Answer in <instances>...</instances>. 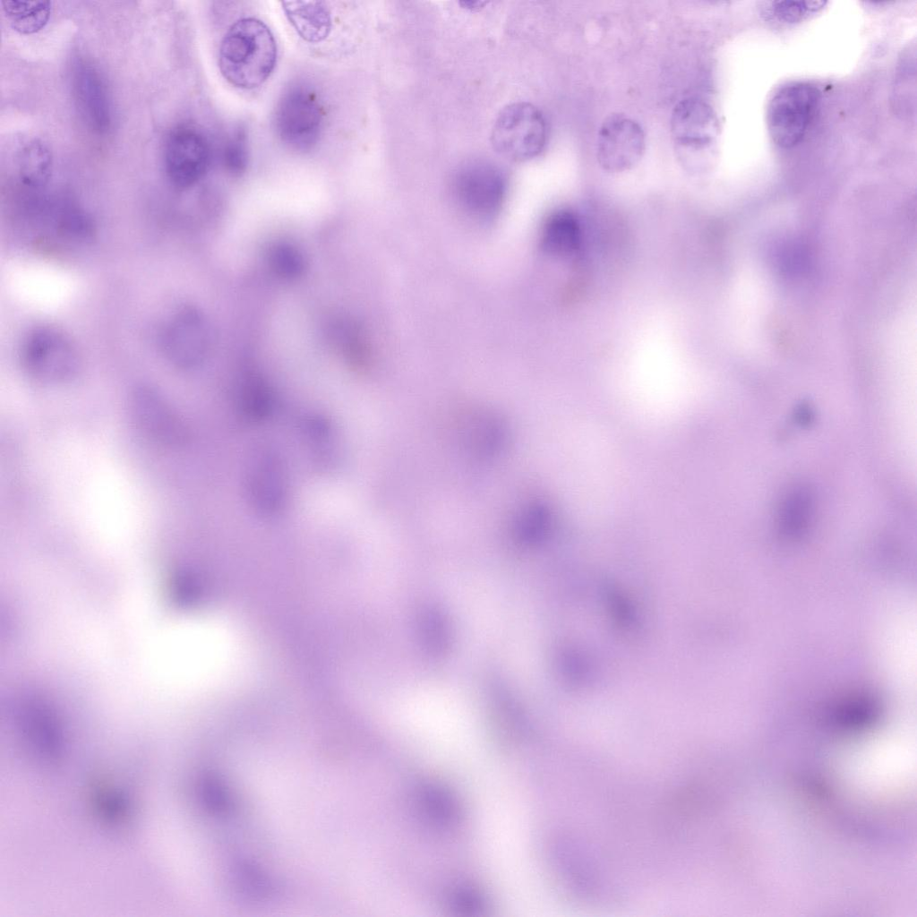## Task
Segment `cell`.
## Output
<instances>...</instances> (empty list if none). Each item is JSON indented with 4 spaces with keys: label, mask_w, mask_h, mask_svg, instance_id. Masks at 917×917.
I'll return each mask as SVG.
<instances>
[{
    "label": "cell",
    "mask_w": 917,
    "mask_h": 917,
    "mask_svg": "<svg viewBox=\"0 0 917 917\" xmlns=\"http://www.w3.org/2000/svg\"><path fill=\"white\" fill-rule=\"evenodd\" d=\"M277 46L268 26L255 18H243L230 26L219 47V67L233 86L251 90L271 74Z\"/></svg>",
    "instance_id": "cell-1"
},
{
    "label": "cell",
    "mask_w": 917,
    "mask_h": 917,
    "mask_svg": "<svg viewBox=\"0 0 917 917\" xmlns=\"http://www.w3.org/2000/svg\"><path fill=\"white\" fill-rule=\"evenodd\" d=\"M288 480L287 465L274 448L261 444L250 451L244 471V491L256 514L271 518L281 513L287 502Z\"/></svg>",
    "instance_id": "cell-2"
},
{
    "label": "cell",
    "mask_w": 917,
    "mask_h": 917,
    "mask_svg": "<svg viewBox=\"0 0 917 917\" xmlns=\"http://www.w3.org/2000/svg\"><path fill=\"white\" fill-rule=\"evenodd\" d=\"M547 141V124L543 113L527 102L503 107L493 124L491 142L501 157L524 161L539 155Z\"/></svg>",
    "instance_id": "cell-3"
},
{
    "label": "cell",
    "mask_w": 917,
    "mask_h": 917,
    "mask_svg": "<svg viewBox=\"0 0 917 917\" xmlns=\"http://www.w3.org/2000/svg\"><path fill=\"white\" fill-rule=\"evenodd\" d=\"M820 101L818 89L808 82L780 88L767 106V124L774 142L781 148L797 145L806 134Z\"/></svg>",
    "instance_id": "cell-4"
},
{
    "label": "cell",
    "mask_w": 917,
    "mask_h": 917,
    "mask_svg": "<svg viewBox=\"0 0 917 917\" xmlns=\"http://www.w3.org/2000/svg\"><path fill=\"white\" fill-rule=\"evenodd\" d=\"M451 190L465 211L478 219H491L503 204L507 181L499 167L475 159L458 167L451 181Z\"/></svg>",
    "instance_id": "cell-5"
},
{
    "label": "cell",
    "mask_w": 917,
    "mask_h": 917,
    "mask_svg": "<svg viewBox=\"0 0 917 917\" xmlns=\"http://www.w3.org/2000/svg\"><path fill=\"white\" fill-rule=\"evenodd\" d=\"M719 124L714 109L698 99H686L673 108L671 133L677 156L685 168H699L704 154L718 136Z\"/></svg>",
    "instance_id": "cell-6"
},
{
    "label": "cell",
    "mask_w": 917,
    "mask_h": 917,
    "mask_svg": "<svg viewBox=\"0 0 917 917\" xmlns=\"http://www.w3.org/2000/svg\"><path fill=\"white\" fill-rule=\"evenodd\" d=\"M322 111L315 94L304 85L290 87L276 109L275 128L281 141L292 150H312L321 135Z\"/></svg>",
    "instance_id": "cell-7"
},
{
    "label": "cell",
    "mask_w": 917,
    "mask_h": 917,
    "mask_svg": "<svg viewBox=\"0 0 917 917\" xmlns=\"http://www.w3.org/2000/svg\"><path fill=\"white\" fill-rule=\"evenodd\" d=\"M21 360L30 376L49 384L72 380L79 367L77 354L69 339L49 328H39L29 334Z\"/></svg>",
    "instance_id": "cell-8"
},
{
    "label": "cell",
    "mask_w": 917,
    "mask_h": 917,
    "mask_svg": "<svg viewBox=\"0 0 917 917\" xmlns=\"http://www.w3.org/2000/svg\"><path fill=\"white\" fill-rule=\"evenodd\" d=\"M129 410L136 426L153 441L176 447L185 443L188 430L181 416L155 389L142 386L133 390Z\"/></svg>",
    "instance_id": "cell-9"
},
{
    "label": "cell",
    "mask_w": 917,
    "mask_h": 917,
    "mask_svg": "<svg viewBox=\"0 0 917 917\" xmlns=\"http://www.w3.org/2000/svg\"><path fill=\"white\" fill-rule=\"evenodd\" d=\"M211 149L206 135L192 125H180L168 135L164 150L167 177L180 188L193 185L206 174Z\"/></svg>",
    "instance_id": "cell-10"
},
{
    "label": "cell",
    "mask_w": 917,
    "mask_h": 917,
    "mask_svg": "<svg viewBox=\"0 0 917 917\" xmlns=\"http://www.w3.org/2000/svg\"><path fill=\"white\" fill-rule=\"evenodd\" d=\"M645 150V133L635 120L622 114L608 116L600 126L596 157L605 171L617 173L634 167Z\"/></svg>",
    "instance_id": "cell-11"
},
{
    "label": "cell",
    "mask_w": 917,
    "mask_h": 917,
    "mask_svg": "<svg viewBox=\"0 0 917 917\" xmlns=\"http://www.w3.org/2000/svg\"><path fill=\"white\" fill-rule=\"evenodd\" d=\"M163 348L175 365L188 369L205 359L210 346V330L204 316L196 309L179 311L167 323Z\"/></svg>",
    "instance_id": "cell-12"
},
{
    "label": "cell",
    "mask_w": 917,
    "mask_h": 917,
    "mask_svg": "<svg viewBox=\"0 0 917 917\" xmlns=\"http://www.w3.org/2000/svg\"><path fill=\"white\" fill-rule=\"evenodd\" d=\"M73 83L76 100L88 124L105 133L111 124V107L106 84L99 71L86 61L73 67Z\"/></svg>",
    "instance_id": "cell-13"
},
{
    "label": "cell",
    "mask_w": 917,
    "mask_h": 917,
    "mask_svg": "<svg viewBox=\"0 0 917 917\" xmlns=\"http://www.w3.org/2000/svg\"><path fill=\"white\" fill-rule=\"evenodd\" d=\"M283 10L297 34L307 42H320L330 33L331 16L321 1L283 2Z\"/></svg>",
    "instance_id": "cell-14"
},
{
    "label": "cell",
    "mask_w": 917,
    "mask_h": 917,
    "mask_svg": "<svg viewBox=\"0 0 917 917\" xmlns=\"http://www.w3.org/2000/svg\"><path fill=\"white\" fill-rule=\"evenodd\" d=\"M580 228L574 214L560 210L545 220L541 232V244L544 250L554 255H568L579 246Z\"/></svg>",
    "instance_id": "cell-15"
},
{
    "label": "cell",
    "mask_w": 917,
    "mask_h": 917,
    "mask_svg": "<svg viewBox=\"0 0 917 917\" xmlns=\"http://www.w3.org/2000/svg\"><path fill=\"white\" fill-rule=\"evenodd\" d=\"M237 407L247 421L259 423L270 416L274 396L267 381L257 373H246L237 391Z\"/></svg>",
    "instance_id": "cell-16"
},
{
    "label": "cell",
    "mask_w": 917,
    "mask_h": 917,
    "mask_svg": "<svg viewBox=\"0 0 917 917\" xmlns=\"http://www.w3.org/2000/svg\"><path fill=\"white\" fill-rule=\"evenodd\" d=\"M304 436L316 465L331 467L339 458V436L332 423L319 415L310 416L303 423Z\"/></svg>",
    "instance_id": "cell-17"
},
{
    "label": "cell",
    "mask_w": 917,
    "mask_h": 917,
    "mask_svg": "<svg viewBox=\"0 0 917 917\" xmlns=\"http://www.w3.org/2000/svg\"><path fill=\"white\" fill-rule=\"evenodd\" d=\"M17 164L22 184L39 188L45 185L50 177L53 167L52 153L41 141L32 140L20 150Z\"/></svg>",
    "instance_id": "cell-18"
},
{
    "label": "cell",
    "mask_w": 917,
    "mask_h": 917,
    "mask_svg": "<svg viewBox=\"0 0 917 917\" xmlns=\"http://www.w3.org/2000/svg\"><path fill=\"white\" fill-rule=\"evenodd\" d=\"M3 9L12 27L24 34L34 33L47 22L49 1H4Z\"/></svg>",
    "instance_id": "cell-19"
},
{
    "label": "cell",
    "mask_w": 917,
    "mask_h": 917,
    "mask_svg": "<svg viewBox=\"0 0 917 917\" xmlns=\"http://www.w3.org/2000/svg\"><path fill=\"white\" fill-rule=\"evenodd\" d=\"M915 48L908 49L901 59L895 80L894 102L899 115L911 116L915 111L916 75Z\"/></svg>",
    "instance_id": "cell-20"
},
{
    "label": "cell",
    "mask_w": 917,
    "mask_h": 917,
    "mask_svg": "<svg viewBox=\"0 0 917 917\" xmlns=\"http://www.w3.org/2000/svg\"><path fill=\"white\" fill-rule=\"evenodd\" d=\"M811 510V496L808 490L801 487L796 488L787 494L781 505L780 523L787 531H800L806 527L810 519Z\"/></svg>",
    "instance_id": "cell-21"
},
{
    "label": "cell",
    "mask_w": 917,
    "mask_h": 917,
    "mask_svg": "<svg viewBox=\"0 0 917 917\" xmlns=\"http://www.w3.org/2000/svg\"><path fill=\"white\" fill-rule=\"evenodd\" d=\"M268 254L270 267L281 278L296 279L301 276L306 268L303 253L291 244H276L270 249Z\"/></svg>",
    "instance_id": "cell-22"
},
{
    "label": "cell",
    "mask_w": 917,
    "mask_h": 917,
    "mask_svg": "<svg viewBox=\"0 0 917 917\" xmlns=\"http://www.w3.org/2000/svg\"><path fill=\"white\" fill-rule=\"evenodd\" d=\"M222 164L233 176H241L245 173L249 164V150L244 128H236L226 141L222 150Z\"/></svg>",
    "instance_id": "cell-23"
},
{
    "label": "cell",
    "mask_w": 917,
    "mask_h": 917,
    "mask_svg": "<svg viewBox=\"0 0 917 917\" xmlns=\"http://www.w3.org/2000/svg\"><path fill=\"white\" fill-rule=\"evenodd\" d=\"M826 4L824 1H776L770 3L769 11L779 21L795 23L818 12Z\"/></svg>",
    "instance_id": "cell-24"
}]
</instances>
